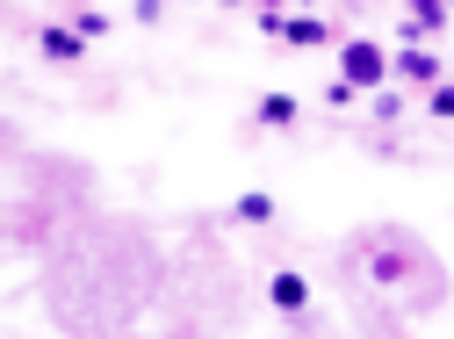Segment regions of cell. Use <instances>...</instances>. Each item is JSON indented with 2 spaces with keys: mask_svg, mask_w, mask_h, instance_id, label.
Here are the masks:
<instances>
[{
  "mask_svg": "<svg viewBox=\"0 0 454 339\" xmlns=\"http://www.w3.org/2000/svg\"><path fill=\"white\" fill-rule=\"evenodd\" d=\"M339 80H347L354 94H382V80H389V51H382V43H368V36L339 43Z\"/></svg>",
  "mask_w": 454,
  "mask_h": 339,
  "instance_id": "cell-1",
  "label": "cell"
},
{
  "mask_svg": "<svg viewBox=\"0 0 454 339\" xmlns=\"http://www.w3.org/2000/svg\"><path fill=\"white\" fill-rule=\"evenodd\" d=\"M389 73L433 94V87H440V51H419V43H411V51H389Z\"/></svg>",
  "mask_w": 454,
  "mask_h": 339,
  "instance_id": "cell-2",
  "label": "cell"
},
{
  "mask_svg": "<svg viewBox=\"0 0 454 339\" xmlns=\"http://www.w3.org/2000/svg\"><path fill=\"white\" fill-rule=\"evenodd\" d=\"M267 304H274L281 318H303V311H310V281H303V274H289V267L267 274Z\"/></svg>",
  "mask_w": 454,
  "mask_h": 339,
  "instance_id": "cell-3",
  "label": "cell"
},
{
  "mask_svg": "<svg viewBox=\"0 0 454 339\" xmlns=\"http://www.w3.org/2000/svg\"><path fill=\"white\" fill-rule=\"evenodd\" d=\"M253 116H260V130H296V123H303V101H296V94H260Z\"/></svg>",
  "mask_w": 454,
  "mask_h": 339,
  "instance_id": "cell-4",
  "label": "cell"
},
{
  "mask_svg": "<svg viewBox=\"0 0 454 339\" xmlns=\"http://www.w3.org/2000/svg\"><path fill=\"white\" fill-rule=\"evenodd\" d=\"M36 51H43L51 66H80V59H87V43H80V29H43V36H36Z\"/></svg>",
  "mask_w": 454,
  "mask_h": 339,
  "instance_id": "cell-5",
  "label": "cell"
},
{
  "mask_svg": "<svg viewBox=\"0 0 454 339\" xmlns=\"http://www.w3.org/2000/svg\"><path fill=\"white\" fill-rule=\"evenodd\" d=\"M440 29H447V8H440V0H419V8L404 15V36H411V43H419V36H440Z\"/></svg>",
  "mask_w": 454,
  "mask_h": 339,
  "instance_id": "cell-6",
  "label": "cell"
},
{
  "mask_svg": "<svg viewBox=\"0 0 454 339\" xmlns=\"http://www.w3.org/2000/svg\"><path fill=\"white\" fill-rule=\"evenodd\" d=\"M231 217H239V224H274V195H267V188H246V195L231 202Z\"/></svg>",
  "mask_w": 454,
  "mask_h": 339,
  "instance_id": "cell-7",
  "label": "cell"
},
{
  "mask_svg": "<svg viewBox=\"0 0 454 339\" xmlns=\"http://www.w3.org/2000/svg\"><path fill=\"white\" fill-rule=\"evenodd\" d=\"M325 36H332V29H325L317 15H289V36H281V43H296V51H317Z\"/></svg>",
  "mask_w": 454,
  "mask_h": 339,
  "instance_id": "cell-8",
  "label": "cell"
},
{
  "mask_svg": "<svg viewBox=\"0 0 454 339\" xmlns=\"http://www.w3.org/2000/svg\"><path fill=\"white\" fill-rule=\"evenodd\" d=\"M426 116H440V123H454V80H440V87L426 94Z\"/></svg>",
  "mask_w": 454,
  "mask_h": 339,
  "instance_id": "cell-9",
  "label": "cell"
},
{
  "mask_svg": "<svg viewBox=\"0 0 454 339\" xmlns=\"http://www.w3.org/2000/svg\"><path fill=\"white\" fill-rule=\"evenodd\" d=\"M368 116H375V123H396V116H404V94H389V87H382V94L368 101Z\"/></svg>",
  "mask_w": 454,
  "mask_h": 339,
  "instance_id": "cell-10",
  "label": "cell"
},
{
  "mask_svg": "<svg viewBox=\"0 0 454 339\" xmlns=\"http://www.w3.org/2000/svg\"><path fill=\"white\" fill-rule=\"evenodd\" d=\"M73 29H80V43H94V36H108V15H101V8H80Z\"/></svg>",
  "mask_w": 454,
  "mask_h": 339,
  "instance_id": "cell-11",
  "label": "cell"
},
{
  "mask_svg": "<svg viewBox=\"0 0 454 339\" xmlns=\"http://www.w3.org/2000/svg\"><path fill=\"white\" fill-rule=\"evenodd\" d=\"M253 22H260V36H289V15H281V8H260Z\"/></svg>",
  "mask_w": 454,
  "mask_h": 339,
  "instance_id": "cell-12",
  "label": "cell"
}]
</instances>
